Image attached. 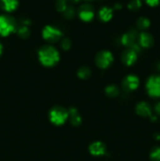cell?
<instances>
[{
    "instance_id": "6da1fadb",
    "label": "cell",
    "mask_w": 160,
    "mask_h": 161,
    "mask_svg": "<svg viewBox=\"0 0 160 161\" xmlns=\"http://www.w3.org/2000/svg\"><path fill=\"white\" fill-rule=\"evenodd\" d=\"M38 59L42 65L51 68L56 65L61 59L57 49L52 45H44L38 50Z\"/></svg>"
},
{
    "instance_id": "7a4b0ae2",
    "label": "cell",
    "mask_w": 160,
    "mask_h": 161,
    "mask_svg": "<svg viewBox=\"0 0 160 161\" xmlns=\"http://www.w3.org/2000/svg\"><path fill=\"white\" fill-rule=\"evenodd\" d=\"M17 22L14 17L7 14L0 15V36H9L17 31Z\"/></svg>"
},
{
    "instance_id": "3957f363",
    "label": "cell",
    "mask_w": 160,
    "mask_h": 161,
    "mask_svg": "<svg viewBox=\"0 0 160 161\" xmlns=\"http://www.w3.org/2000/svg\"><path fill=\"white\" fill-rule=\"evenodd\" d=\"M49 119L53 125L61 126L68 119V111L60 105L53 106L49 112Z\"/></svg>"
},
{
    "instance_id": "277c9868",
    "label": "cell",
    "mask_w": 160,
    "mask_h": 161,
    "mask_svg": "<svg viewBox=\"0 0 160 161\" xmlns=\"http://www.w3.org/2000/svg\"><path fill=\"white\" fill-rule=\"evenodd\" d=\"M42 36L45 41L50 44L55 43L63 39V33L59 28L52 25H45L42 31Z\"/></svg>"
},
{
    "instance_id": "5b68a950",
    "label": "cell",
    "mask_w": 160,
    "mask_h": 161,
    "mask_svg": "<svg viewBox=\"0 0 160 161\" xmlns=\"http://www.w3.org/2000/svg\"><path fill=\"white\" fill-rule=\"evenodd\" d=\"M146 91L150 97H160V75H152L147 80L145 84Z\"/></svg>"
},
{
    "instance_id": "8992f818",
    "label": "cell",
    "mask_w": 160,
    "mask_h": 161,
    "mask_svg": "<svg viewBox=\"0 0 160 161\" xmlns=\"http://www.w3.org/2000/svg\"><path fill=\"white\" fill-rule=\"evenodd\" d=\"M138 34L135 30H131L128 32L125 33L121 38V42L123 46L127 47V49H132L136 53L141 50V47L137 42Z\"/></svg>"
},
{
    "instance_id": "52a82bcc",
    "label": "cell",
    "mask_w": 160,
    "mask_h": 161,
    "mask_svg": "<svg viewBox=\"0 0 160 161\" xmlns=\"http://www.w3.org/2000/svg\"><path fill=\"white\" fill-rule=\"evenodd\" d=\"M114 61V56L109 50H100L95 56V64L99 69H108Z\"/></svg>"
},
{
    "instance_id": "ba28073f",
    "label": "cell",
    "mask_w": 160,
    "mask_h": 161,
    "mask_svg": "<svg viewBox=\"0 0 160 161\" xmlns=\"http://www.w3.org/2000/svg\"><path fill=\"white\" fill-rule=\"evenodd\" d=\"M78 14L83 21L89 22L94 17V9L92 5L89 3H84L78 8Z\"/></svg>"
},
{
    "instance_id": "9c48e42d",
    "label": "cell",
    "mask_w": 160,
    "mask_h": 161,
    "mask_svg": "<svg viewBox=\"0 0 160 161\" xmlns=\"http://www.w3.org/2000/svg\"><path fill=\"white\" fill-rule=\"evenodd\" d=\"M140 85V80L136 75L130 74L123 79L122 82V86L126 92L133 91L138 88Z\"/></svg>"
},
{
    "instance_id": "30bf717a",
    "label": "cell",
    "mask_w": 160,
    "mask_h": 161,
    "mask_svg": "<svg viewBox=\"0 0 160 161\" xmlns=\"http://www.w3.org/2000/svg\"><path fill=\"white\" fill-rule=\"evenodd\" d=\"M136 60H137V53L132 49H126L122 52L121 61L125 65H133L136 63Z\"/></svg>"
},
{
    "instance_id": "8fae6325",
    "label": "cell",
    "mask_w": 160,
    "mask_h": 161,
    "mask_svg": "<svg viewBox=\"0 0 160 161\" xmlns=\"http://www.w3.org/2000/svg\"><path fill=\"white\" fill-rule=\"evenodd\" d=\"M137 42L143 48H150L154 44V38L150 33L142 31L138 35Z\"/></svg>"
},
{
    "instance_id": "7c38bea8",
    "label": "cell",
    "mask_w": 160,
    "mask_h": 161,
    "mask_svg": "<svg viewBox=\"0 0 160 161\" xmlns=\"http://www.w3.org/2000/svg\"><path fill=\"white\" fill-rule=\"evenodd\" d=\"M89 151L93 156H103L106 153V146L102 142H94L89 146Z\"/></svg>"
},
{
    "instance_id": "4fadbf2b",
    "label": "cell",
    "mask_w": 160,
    "mask_h": 161,
    "mask_svg": "<svg viewBox=\"0 0 160 161\" xmlns=\"http://www.w3.org/2000/svg\"><path fill=\"white\" fill-rule=\"evenodd\" d=\"M136 113L141 117H151L152 116V108L147 102H141L136 105Z\"/></svg>"
},
{
    "instance_id": "5bb4252c",
    "label": "cell",
    "mask_w": 160,
    "mask_h": 161,
    "mask_svg": "<svg viewBox=\"0 0 160 161\" xmlns=\"http://www.w3.org/2000/svg\"><path fill=\"white\" fill-rule=\"evenodd\" d=\"M67 111H68V118L70 119L71 124L75 127L81 125L83 119H82L78 109L75 107H71L67 109Z\"/></svg>"
},
{
    "instance_id": "9a60e30c",
    "label": "cell",
    "mask_w": 160,
    "mask_h": 161,
    "mask_svg": "<svg viewBox=\"0 0 160 161\" xmlns=\"http://www.w3.org/2000/svg\"><path fill=\"white\" fill-rule=\"evenodd\" d=\"M18 6V0H0V6L3 10L8 13H11L16 10Z\"/></svg>"
},
{
    "instance_id": "2e32d148",
    "label": "cell",
    "mask_w": 160,
    "mask_h": 161,
    "mask_svg": "<svg viewBox=\"0 0 160 161\" xmlns=\"http://www.w3.org/2000/svg\"><path fill=\"white\" fill-rule=\"evenodd\" d=\"M98 17L102 21H109L113 17V9L111 7H108V6H103L99 10Z\"/></svg>"
},
{
    "instance_id": "e0dca14e",
    "label": "cell",
    "mask_w": 160,
    "mask_h": 161,
    "mask_svg": "<svg viewBox=\"0 0 160 161\" xmlns=\"http://www.w3.org/2000/svg\"><path fill=\"white\" fill-rule=\"evenodd\" d=\"M151 21L147 17H141L136 20V27L141 31H144L150 27Z\"/></svg>"
},
{
    "instance_id": "ac0fdd59",
    "label": "cell",
    "mask_w": 160,
    "mask_h": 161,
    "mask_svg": "<svg viewBox=\"0 0 160 161\" xmlns=\"http://www.w3.org/2000/svg\"><path fill=\"white\" fill-rule=\"evenodd\" d=\"M77 75L81 80H87L91 75V69L86 66H83L79 68L77 72Z\"/></svg>"
},
{
    "instance_id": "d6986e66",
    "label": "cell",
    "mask_w": 160,
    "mask_h": 161,
    "mask_svg": "<svg viewBox=\"0 0 160 161\" xmlns=\"http://www.w3.org/2000/svg\"><path fill=\"white\" fill-rule=\"evenodd\" d=\"M17 33L18 35V36L21 39H28V37L31 35V31H30L29 28H28L27 25H20L17 28Z\"/></svg>"
},
{
    "instance_id": "ffe728a7",
    "label": "cell",
    "mask_w": 160,
    "mask_h": 161,
    "mask_svg": "<svg viewBox=\"0 0 160 161\" xmlns=\"http://www.w3.org/2000/svg\"><path fill=\"white\" fill-rule=\"evenodd\" d=\"M120 93L119 88L115 85H109L105 88V94L110 97H116Z\"/></svg>"
},
{
    "instance_id": "44dd1931",
    "label": "cell",
    "mask_w": 160,
    "mask_h": 161,
    "mask_svg": "<svg viewBox=\"0 0 160 161\" xmlns=\"http://www.w3.org/2000/svg\"><path fill=\"white\" fill-rule=\"evenodd\" d=\"M150 159L152 161H160V147L153 148L150 153Z\"/></svg>"
},
{
    "instance_id": "7402d4cb",
    "label": "cell",
    "mask_w": 160,
    "mask_h": 161,
    "mask_svg": "<svg viewBox=\"0 0 160 161\" xmlns=\"http://www.w3.org/2000/svg\"><path fill=\"white\" fill-rule=\"evenodd\" d=\"M61 48L63 50H69L72 47V41L69 38H63L61 40Z\"/></svg>"
},
{
    "instance_id": "603a6c76",
    "label": "cell",
    "mask_w": 160,
    "mask_h": 161,
    "mask_svg": "<svg viewBox=\"0 0 160 161\" xmlns=\"http://www.w3.org/2000/svg\"><path fill=\"white\" fill-rule=\"evenodd\" d=\"M141 6V0H130L128 3L129 9L131 10H136Z\"/></svg>"
},
{
    "instance_id": "cb8c5ba5",
    "label": "cell",
    "mask_w": 160,
    "mask_h": 161,
    "mask_svg": "<svg viewBox=\"0 0 160 161\" xmlns=\"http://www.w3.org/2000/svg\"><path fill=\"white\" fill-rule=\"evenodd\" d=\"M67 7V5L66 3L65 0H57L56 3V9L59 12L64 13L66 8Z\"/></svg>"
},
{
    "instance_id": "d4e9b609",
    "label": "cell",
    "mask_w": 160,
    "mask_h": 161,
    "mask_svg": "<svg viewBox=\"0 0 160 161\" xmlns=\"http://www.w3.org/2000/svg\"><path fill=\"white\" fill-rule=\"evenodd\" d=\"M64 16L67 19H72L75 16V9L72 6H67L66 9L64 12Z\"/></svg>"
},
{
    "instance_id": "484cf974",
    "label": "cell",
    "mask_w": 160,
    "mask_h": 161,
    "mask_svg": "<svg viewBox=\"0 0 160 161\" xmlns=\"http://www.w3.org/2000/svg\"><path fill=\"white\" fill-rule=\"evenodd\" d=\"M145 3L148 6L154 7V6H157L160 4V0H145Z\"/></svg>"
},
{
    "instance_id": "4316f807",
    "label": "cell",
    "mask_w": 160,
    "mask_h": 161,
    "mask_svg": "<svg viewBox=\"0 0 160 161\" xmlns=\"http://www.w3.org/2000/svg\"><path fill=\"white\" fill-rule=\"evenodd\" d=\"M155 111L157 114L160 115V102H157L155 105Z\"/></svg>"
},
{
    "instance_id": "83f0119b",
    "label": "cell",
    "mask_w": 160,
    "mask_h": 161,
    "mask_svg": "<svg viewBox=\"0 0 160 161\" xmlns=\"http://www.w3.org/2000/svg\"><path fill=\"white\" fill-rule=\"evenodd\" d=\"M121 8H122V5H121L119 3H115V4L114 9H120Z\"/></svg>"
},
{
    "instance_id": "f1b7e54d",
    "label": "cell",
    "mask_w": 160,
    "mask_h": 161,
    "mask_svg": "<svg viewBox=\"0 0 160 161\" xmlns=\"http://www.w3.org/2000/svg\"><path fill=\"white\" fill-rule=\"evenodd\" d=\"M3 45H2L1 42H0V57H1L2 53H3Z\"/></svg>"
},
{
    "instance_id": "f546056e",
    "label": "cell",
    "mask_w": 160,
    "mask_h": 161,
    "mask_svg": "<svg viewBox=\"0 0 160 161\" xmlns=\"http://www.w3.org/2000/svg\"><path fill=\"white\" fill-rule=\"evenodd\" d=\"M155 139H157V140L160 139V135H159V134H155Z\"/></svg>"
},
{
    "instance_id": "4dcf8cb0",
    "label": "cell",
    "mask_w": 160,
    "mask_h": 161,
    "mask_svg": "<svg viewBox=\"0 0 160 161\" xmlns=\"http://www.w3.org/2000/svg\"><path fill=\"white\" fill-rule=\"evenodd\" d=\"M157 69H158V71H160V61L158 63V64H157Z\"/></svg>"
},
{
    "instance_id": "1f68e13d",
    "label": "cell",
    "mask_w": 160,
    "mask_h": 161,
    "mask_svg": "<svg viewBox=\"0 0 160 161\" xmlns=\"http://www.w3.org/2000/svg\"><path fill=\"white\" fill-rule=\"evenodd\" d=\"M71 1H72V2H73V3H78V2H80V1H81V0H71Z\"/></svg>"
},
{
    "instance_id": "d6a6232c",
    "label": "cell",
    "mask_w": 160,
    "mask_h": 161,
    "mask_svg": "<svg viewBox=\"0 0 160 161\" xmlns=\"http://www.w3.org/2000/svg\"><path fill=\"white\" fill-rule=\"evenodd\" d=\"M86 1H92V0H86Z\"/></svg>"
},
{
    "instance_id": "836d02e7",
    "label": "cell",
    "mask_w": 160,
    "mask_h": 161,
    "mask_svg": "<svg viewBox=\"0 0 160 161\" xmlns=\"http://www.w3.org/2000/svg\"><path fill=\"white\" fill-rule=\"evenodd\" d=\"M65 1H66V0H65Z\"/></svg>"
}]
</instances>
